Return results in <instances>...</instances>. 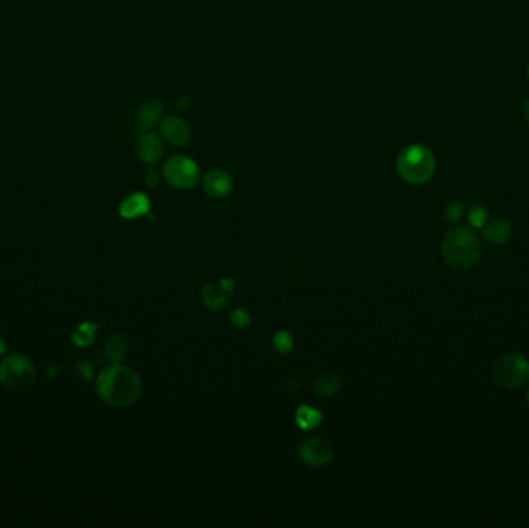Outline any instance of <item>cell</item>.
<instances>
[{
    "label": "cell",
    "instance_id": "27",
    "mask_svg": "<svg viewBox=\"0 0 529 528\" xmlns=\"http://www.w3.org/2000/svg\"><path fill=\"white\" fill-rule=\"evenodd\" d=\"M6 341H5V339L2 338V336H0V356H4L5 353H6Z\"/></svg>",
    "mask_w": 529,
    "mask_h": 528
},
{
    "label": "cell",
    "instance_id": "7",
    "mask_svg": "<svg viewBox=\"0 0 529 528\" xmlns=\"http://www.w3.org/2000/svg\"><path fill=\"white\" fill-rule=\"evenodd\" d=\"M300 459L310 467H324L333 459V448L324 438H308L299 446Z\"/></svg>",
    "mask_w": 529,
    "mask_h": 528
},
{
    "label": "cell",
    "instance_id": "23",
    "mask_svg": "<svg viewBox=\"0 0 529 528\" xmlns=\"http://www.w3.org/2000/svg\"><path fill=\"white\" fill-rule=\"evenodd\" d=\"M76 371L79 373V377L83 378V380H85V381H90L95 377L93 366L90 363H88V361H79L76 364Z\"/></svg>",
    "mask_w": 529,
    "mask_h": 528
},
{
    "label": "cell",
    "instance_id": "28",
    "mask_svg": "<svg viewBox=\"0 0 529 528\" xmlns=\"http://www.w3.org/2000/svg\"><path fill=\"white\" fill-rule=\"evenodd\" d=\"M56 372H58V369H56V366H55V364H53V366H50V368H47V369H46V373L48 375V377H55V375H56Z\"/></svg>",
    "mask_w": 529,
    "mask_h": 528
},
{
    "label": "cell",
    "instance_id": "15",
    "mask_svg": "<svg viewBox=\"0 0 529 528\" xmlns=\"http://www.w3.org/2000/svg\"><path fill=\"white\" fill-rule=\"evenodd\" d=\"M129 353V343L127 339L121 335H115L109 338L105 344V355L112 363H122Z\"/></svg>",
    "mask_w": 529,
    "mask_h": 528
},
{
    "label": "cell",
    "instance_id": "26",
    "mask_svg": "<svg viewBox=\"0 0 529 528\" xmlns=\"http://www.w3.org/2000/svg\"><path fill=\"white\" fill-rule=\"evenodd\" d=\"M189 105H191V101L187 100V98H182V100H178L177 103L178 109H186V107H189Z\"/></svg>",
    "mask_w": 529,
    "mask_h": 528
},
{
    "label": "cell",
    "instance_id": "16",
    "mask_svg": "<svg viewBox=\"0 0 529 528\" xmlns=\"http://www.w3.org/2000/svg\"><path fill=\"white\" fill-rule=\"evenodd\" d=\"M96 335H98V326L95 324V322L92 321L80 322L73 332V335H71V343H73L76 347H87V346L93 344Z\"/></svg>",
    "mask_w": 529,
    "mask_h": 528
},
{
    "label": "cell",
    "instance_id": "14",
    "mask_svg": "<svg viewBox=\"0 0 529 528\" xmlns=\"http://www.w3.org/2000/svg\"><path fill=\"white\" fill-rule=\"evenodd\" d=\"M322 413L318 409H313L307 405H302L295 410V423L300 429H305V431H310V429H315L320 425L322 422Z\"/></svg>",
    "mask_w": 529,
    "mask_h": 528
},
{
    "label": "cell",
    "instance_id": "25",
    "mask_svg": "<svg viewBox=\"0 0 529 528\" xmlns=\"http://www.w3.org/2000/svg\"><path fill=\"white\" fill-rule=\"evenodd\" d=\"M220 287L225 290L226 293H234V289H236V281L232 279V277H223V279L220 281Z\"/></svg>",
    "mask_w": 529,
    "mask_h": 528
},
{
    "label": "cell",
    "instance_id": "30",
    "mask_svg": "<svg viewBox=\"0 0 529 528\" xmlns=\"http://www.w3.org/2000/svg\"><path fill=\"white\" fill-rule=\"evenodd\" d=\"M526 401H528V405H529V389L526 390Z\"/></svg>",
    "mask_w": 529,
    "mask_h": 528
},
{
    "label": "cell",
    "instance_id": "31",
    "mask_svg": "<svg viewBox=\"0 0 529 528\" xmlns=\"http://www.w3.org/2000/svg\"><path fill=\"white\" fill-rule=\"evenodd\" d=\"M526 76H528V79H529V64H528V67H526Z\"/></svg>",
    "mask_w": 529,
    "mask_h": 528
},
{
    "label": "cell",
    "instance_id": "29",
    "mask_svg": "<svg viewBox=\"0 0 529 528\" xmlns=\"http://www.w3.org/2000/svg\"><path fill=\"white\" fill-rule=\"evenodd\" d=\"M523 116H525V120L529 123V98H528L525 105H523Z\"/></svg>",
    "mask_w": 529,
    "mask_h": 528
},
{
    "label": "cell",
    "instance_id": "17",
    "mask_svg": "<svg viewBox=\"0 0 529 528\" xmlns=\"http://www.w3.org/2000/svg\"><path fill=\"white\" fill-rule=\"evenodd\" d=\"M164 112V104L159 100H149L141 107L140 112V120L145 124L146 128H150L152 124H155Z\"/></svg>",
    "mask_w": 529,
    "mask_h": 528
},
{
    "label": "cell",
    "instance_id": "4",
    "mask_svg": "<svg viewBox=\"0 0 529 528\" xmlns=\"http://www.w3.org/2000/svg\"><path fill=\"white\" fill-rule=\"evenodd\" d=\"M36 381V368L30 358L22 353H10L0 361V383L11 392H23Z\"/></svg>",
    "mask_w": 529,
    "mask_h": 528
},
{
    "label": "cell",
    "instance_id": "22",
    "mask_svg": "<svg viewBox=\"0 0 529 528\" xmlns=\"http://www.w3.org/2000/svg\"><path fill=\"white\" fill-rule=\"evenodd\" d=\"M231 322L237 328H246L251 324V315L243 309H237L231 313Z\"/></svg>",
    "mask_w": 529,
    "mask_h": 528
},
{
    "label": "cell",
    "instance_id": "5",
    "mask_svg": "<svg viewBox=\"0 0 529 528\" xmlns=\"http://www.w3.org/2000/svg\"><path fill=\"white\" fill-rule=\"evenodd\" d=\"M492 378L501 388H522L529 383V361L518 353L500 356L492 366Z\"/></svg>",
    "mask_w": 529,
    "mask_h": 528
},
{
    "label": "cell",
    "instance_id": "11",
    "mask_svg": "<svg viewBox=\"0 0 529 528\" xmlns=\"http://www.w3.org/2000/svg\"><path fill=\"white\" fill-rule=\"evenodd\" d=\"M137 152H138V157L145 161V163L154 165L161 157H163L164 145L158 135H155V133H152V132H147L145 133V135H141V138L138 140Z\"/></svg>",
    "mask_w": 529,
    "mask_h": 528
},
{
    "label": "cell",
    "instance_id": "24",
    "mask_svg": "<svg viewBox=\"0 0 529 528\" xmlns=\"http://www.w3.org/2000/svg\"><path fill=\"white\" fill-rule=\"evenodd\" d=\"M159 182V177H158V172L155 171V169H147L146 171V183L150 186V187H155Z\"/></svg>",
    "mask_w": 529,
    "mask_h": 528
},
{
    "label": "cell",
    "instance_id": "19",
    "mask_svg": "<svg viewBox=\"0 0 529 528\" xmlns=\"http://www.w3.org/2000/svg\"><path fill=\"white\" fill-rule=\"evenodd\" d=\"M489 220V212L488 209L481 207V205H475L468 212V222L469 227L473 229H481L484 225H486Z\"/></svg>",
    "mask_w": 529,
    "mask_h": 528
},
{
    "label": "cell",
    "instance_id": "9",
    "mask_svg": "<svg viewBox=\"0 0 529 528\" xmlns=\"http://www.w3.org/2000/svg\"><path fill=\"white\" fill-rule=\"evenodd\" d=\"M159 129L163 138L175 146H184L192 138L191 126L184 120L178 118V116H169L161 123Z\"/></svg>",
    "mask_w": 529,
    "mask_h": 528
},
{
    "label": "cell",
    "instance_id": "8",
    "mask_svg": "<svg viewBox=\"0 0 529 528\" xmlns=\"http://www.w3.org/2000/svg\"><path fill=\"white\" fill-rule=\"evenodd\" d=\"M234 187L232 177L223 169H212L203 177V190L212 199H225Z\"/></svg>",
    "mask_w": 529,
    "mask_h": 528
},
{
    "label": "cell",
    "instance_id": "21",
    "mask_svg": "<svg viewBox=\"0 0 529 528\" xmlns=\"http://www.w3.org/2000/svg\"><path fill=\"white\" fill-rule=\"evenodd\" d=\"M463 214H464V207H463V203L459 200H451L444 207V219L449 223L460 222Z\"/></svg>",
    "mask_w": 529,
    "mask_h": 528
},
{
    "label": "cell",
    "instance_id": "12",
    "mask_svg": "<svg viewBox=\"0 0 529 528\" xmlns=\"http://www.w3.org/2000/svg\"><path fill=\"white\" fill-rule=\"evenodd\" d=\"M150 211V200L146 194L133 192L127 199H124L120 205V216L122 219L133 220L141 216H146Z\"/></svg>",
    "mask_w": 529,
    "mask_h": 528
},
{
    "label": "cell",
    "instance_id": "10",
    "mask_svg": "<svg viewBox=\"0 0 529 528\" xmlns=\"http://www.w3.org/2000/svg\"><path fill=\"white\" fill-rule=\"evenodd\" d=\"M481 234L484 242L489 245H505L513 237V225L506 219H489L486 225L481 228Z\"/></svg>",
    "mask_w": 529,
    "mask_h": 528
},
{
    "label": "cell",
    "instance_id": "1",
    "mask_svg": "<svg viewBox=\"0 0 529 528\" xmlns=\"http://www.w3.org/2000/svg\"><path fill=\"white\" fill-rule=\"evenodd\" d=\"M141 388L138 373L121 363H113L101 371L96 380L98 395L105 405L113 408H127L133 405L141 395Z\"/></svg>",
    "mask_w": 529,
    "mask_h": 528
},
{
    "label": "cell",
    "instance_id": "18",
    "mask_svg": "<svg viewBox=\"0 0 529 528\" xmlns=\"http://www.w3.org/2000/svg\"><path fill=\"white\" fill-rule=\"evenodd\" d=\"M315 389L320 397H330L340 389V377L335 373H322L315 383Z\"/></svg>",
    "mask_w": 529,
    "mask_h": 528
},
{
    "label": "cell",
    "instance_id": "6",
    "mask_svg": "<svg viewBox=\"0 0 529 528\" xmlns=\"http://www.w3.org/2000/svg\"><path fill=\"white\" fill-rule=\"evenodd\" d=\"M166 182L177 190H191L200 182V169L195 161L186 155L170 157L163 167Z\"/></svg>",
    "mask_w": 529,
    "mask_h": 528
},
{
    "label": "cell",
    "instance_id": "2",
    "mask_svg": "<svg viewBox=\"0 0 529 528\" xmlns=\"http://www.w3.org/2000/svg\"><path fill=\"white\" fill-rule=\"evenodd\" d=\"M441 256L455 270H472L481 259V239L477 229L456 225L444 232L441 239Z\"/></svg>",
    "mask_w": 529,
    "mask_h": 528
},
{
    "label": "cell",
    "instance_id": "3",
    "mask_svg": "<svg viewBox=\"0 0 529 528\" xmlns=\"http://www.w3.org/2000/svg\"><path fill=\"white\" fill-rule=\"evenodd\" d=\"M435 157L430 149L421 145H412L399 152L397 171L402 180L410 185H424L435 174Z\"/></svg>",
    "mask_w": 529,
    "mask_h": 528
},
{
    "label": "cell",
    "instance_id": "13",
    "mask_svg": "<svg viewBox=\"0 0 529 528\" xmlns=\"http://www.w3.org/2000/svg\"><path fill=\"white\" fill-rule=\"evenodd\" d=\"M201 298H203V302L204 306L211 309V310H223L226 307V304L229 301V293H226L225 290H223L220 285H204L203 290H201Z\"/></svg>",
    "mask_w": 529,
    "mask_h": 528
},
{
    "label": "cell",
    "instance_id": "20",
    "mask_svg": "<svg viewBox=\"0 0 529 528\" xmlns=\"http://www.w3.org/2000/svg\"><path fill=\"white\" fill-rule=\"evenodd\" d=\"M273 346H274L276 351L282 353V355L291 352V348L294 346L291 333L286 332V330H281V332H277L273 338Z\"/></svg>",
    "mask_w": 529,
    "mask_h": 528
}]
</instances>
